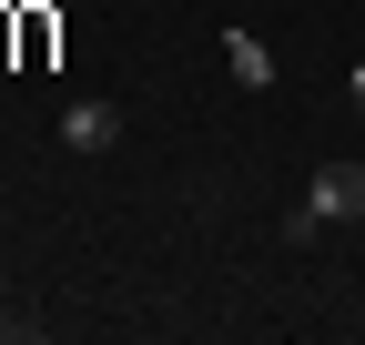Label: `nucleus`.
<instances>
[{"label": "nucleus", "mask_w": 365, "mask_h": 345, "mask_svg": "<svg viewBox=\"0 0 365 345\" xmlns=\"http://www.w3.org/2000/svg\"><path fill=\"white\" fill-rule=\"evenodd\" d=\"M335 224H365V163H314V183H304V203H294V244H314V234H335Z\"/></svg>", "instance_id": "f257e3e1"}, {"label": "nucleus", "mask_w": 365, "mask_h": 345, "mask_svg": "<svg viewBox=\"0 0 365 345\" xmlns=\"http://www.w3.org/2000/svg\"><path fill=\"white\" fill-rule=\"evenodd\" d=\"M112 143H122V102H102V92L61 102V153H112Z\"/></svg>", "instance_id": "f03ea898"}, {"label": "nucleus", "mask_w": 365, "mask_h": 345, "mask_svg": "<svg viewBox=\"0 0 365 345\" xmlns=\"http://www.w3.org/2000/svg\"><path fill=\"white\" fill-rule=\"evenodd\" d=\"M223 71H234V92H274V51L254 31H223Z\"/></svg>", "instance_id": "7ed1b4c3"}, {"label": "nucleus", "mask_w": 365, "mask_h": 345, "mask_svg": "<svg viewBox=\"0 0 365 345\" xmlns=\"http://www.w3.org/2000/svg\"><path fill=\"white\" fill-rule=\"evenodd\" d=\"M345 102H355V112H365V61H355V71H345Z\"/></svg>", "instance_id": "20e7f679"}, {"label": "nucleus", "mask_w": 365, "mask_h": 345, "mask_svg": "<svg viewBox=\"0 0 365 345\" xmlns=\"http://www.w3.org/2000/svg\"><path fill=\"white\" fill-rule=\"evenodd\" d=\"M21 335H31V325H21V315H0V345H21Z\"/></svg>", "instance_id": "39448f33"}]
</instances>
